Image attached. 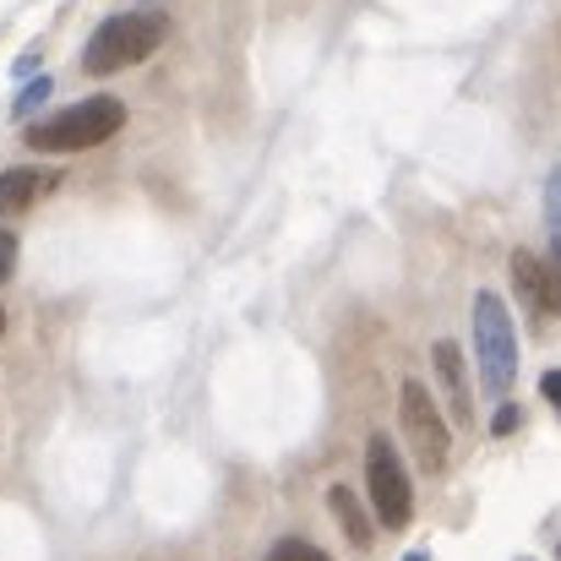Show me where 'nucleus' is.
I'll return each mask as SVG.
<instances>
[{
  "label": "nucleus",
  "instance_id": "nucleus-4",
  "mask_svg": "<svg viewBox=\"0 0 561 561\" xmlns=\"http://www.w3.org/2000/svg\"><path fill=\"white\" fill-rule=\"evenodd\" d=\"M398 420H403V436H409L420 469H425V474H442V469H447V453H453V436H447V420H442V409L431 403L425 381H403V392H398Z\"/></svg>",
  "mask_w": 561,
  "mask_h": 561
},
{
  "label": "nucleus",
  "instance_id": "nucleus-10",
  "mask_svg": "<svg viewBox=\"0 0 561 561\" xmlns=\"http://www.w3.org/2000/svg\"><path fill=\"white\" fill-rule=\"evenodd\" d=\"M267 561H333L328 551H317L311 540H278L273 551H267Z\"/></svg>",
  "mask_w": 561,
  "mask_h": 561
},
{
  "label": "nucleus",
  "instance_id": "nucleus-9",
  "mask_svg": "<svg viewBox=\"0 0 561 561\" xmlns=\"http://www.w3.org/2000/svg\"><path fill=\"white\" fill-rule=\"evenodd\" d=\"M328 507L339 513V524H344V535L366 551L371 546V524H366V513H360V502H355V491H344V485H333L328 491Z\"/></svg>",
  "mask_w": 561,
  "mask_h": 561
},
{
  "label": "nucleus",
  "instance_id": "nucleus-17",
  "mask_svg": "<svg viewBox=\"0 0 561 561\" xmlns=\"http://www.w3.org/2000/svg\"><path fill=\"white\" fill-rule=\"evenodd\" d=\"M409 561H431V557H420V551H414V557H409Z\"/></svg>",
  "mask_w": 561,
  "mask_h": 561
},
{
  "label": "nucleus",
  "instance_id": "nucleus-11",
  "mask_svg": "<svg viewBox=\"0 0 561 561\" xmlns=\"http://www.w3.org/2000/svg\"><path fill=\"white\" fill-rule=\"evenodd\" d=\"M546 224H551V245L561 256V170H551V181H546Z\"/></svg>",
  "mask_w": 561,
  "mask_h": 561
},
{
  "label": "nucleus",
  "instance_id": "nucleus-16",
  "mask_svg": "<svg viewBox=\"0 0 561 561\" xmlns=\"http://www.w3.org/2000/svg\"><path fill=\"white\" fill-rule=\"evenodd\" d=\"M540 387H546V398L557 403V414H561V371H546V381H540Z\"/></svg>",
  "mask_w": 561,
  "mask_h": 561
},
{
  "label": "nucleus",
  "instance_id": "nucleus-7",
  "mask_svg": "<svg viewBox=\"0 0 561 561\" xmlns=\"http://www.w3.org/2000/svg\"><path fill=\"white\" fill-rule=\"evenodd\" d=\"M431 355H436V371H442V381H447L453 414H458V420H469L474 409H469V381H463V355H458V344H447V339H442Z\"/></svg>",
  "mask_w": 561,
  "mask_h": 561
},
{
  "label": "nucleus",
  "instance_id": "nucleus-8",
  "mask_svg": "<svg viewBox=\"0 0 561 561\" xmlns=\"http://www.w3.org/2000/svg\"><path fill=\"white\" fill-rule=\"evenodd\" d=\"M513 284H518V295L529 300V311L546 306V262H540L535 251H518V256H513Z\"/></svg>",
  "mask_w": 561,
  "mask_h": 561
},
{
  "label": "nucleus",
  "instance_id": "nucleus-18",
  "mask_svg": "<svg viewBox=\"0 0 561 561\" xmlns=\"http://www.w3.org/2000/svg\"><path fill=\"white\" fill-rule=\"evenodd\" d=\"M0 333H5V311H0Z\"/></svg>",
  "mask_w": 561,
  "mask_h": 561
},
{
  "label": "nucleus",
  "instance_id": "nucleus-6",
  "mask_svg": "<svg viewBox=\"0 0 561 561\" xmlns=\"http://www.w3.org/2000/svg\"><path fill=\"white\" fill-rule=\"evenodd\" d=\"M55 186H60V170H5L0 175V218L33 213Z\"/></svg>",
  "mask_w": 561,
  "mask_h": 561
},
{
  "label": "nucleus",
  "instance_id": "nucleus-12",
  "mask_svg": "<svg viewBox=\"0 0 561 561\" xmlns=\"http://www.w3.org/2000/svg\"><path fill=\"white\" fill-rule=\"evenodd\" d=\"M546 317H561V256L546 262V306H540Z\"/></svg>",
  "mask_w": 561,
  "mask_h": 561
},
{
  "label": "nucleus",
  "instance_id": "nucleus-3",
  "mask_svg": "<svg viewBox=\"0 0 561 561\" xmlns=\"http://www.w3.org/2000/svg\"><path fill=\"white\" fill-rule=\"evenodd\" d=\"M474 355H480V376H485L491 392L513 387V376H518V333H513L507 306L491 289L474 295Z\"/></svg>",
  "mask_w": 561,
  "mask_h": 561
},
{
  "label": "nucleus",
  "instance_id": "nucleus-5",
  "mask_svg": "<svg viewBox=\"0 0 561 561\" xmlns=\"http://www.w3.org/2000/svg\"><path fill=\"white\" fill-rule=\"evenodd\" d=\"M366 485H371L376 518L387 529H403L414 518V491H409V474H403L398 447L387 436H371V447H366Z\"/></svg>",
  "mask_w": 561,
  "mask_h": 561
},
{
  "label": "nucleus",
  "instance_id": "nucleus-15",
  "mask_svg": "<svg viewBox=\"0 0 561 561\" xmlns=\"http://www.w3.org/2000/svg\"><path fill=\"white\" fill-rule=\"evenodd\" d=\"M44 93H49V82H44V77H38V82H33V88H27V93H22V104H16V110H22V115H27V110H33V104H38V99H44Z\"/></svg>",
  "mask_w": 561,
  "mask_h": 561
},
{
  "label": "nucleus",
  "instance_id": "nucleus-14",
  "mask_svg": "<svg viewBox=\"0 0 561 561\" xmlns=\"http://www.w3.org/2000/svg\"><path fill=\"white\" fill-rule=\"evenodd\" d=\"M11 267H16V240L0 229V278H11Z\"/></svg>",
  "mask_w": 561,
  "mask_h": 561
},
{
  "label": "nucleus",
  "instance_id": "nucleus-13",
  "mask_svg": "<svg viewBox=\"0 0 561 561\" xmlns=\"http://www.w3.org/2000/svg\"><path fill=\"white\" fill-rule=\"evenodd\" d=\"M518 420H524V414H518L513 403H502V409H496V420H491V436H513V431H518Z\"/></svg>",
  "mask_w": 561,
  "mask_h": 561
},
{
  "label": "nucleus",
  "instance_id": "nucleus-1",
  "mask_svg": "<svg viewBox=\"0 0 561 561\" xmlns=\"http://www.w3.org/2000/svg\"><path fill=\"white\" fill-rule=\"evenodd\" d=\"M121 126H126V104L121 99H82L71 110H55V115L33 121L27 126V148H38V153H82V148L110 142Z\"/></svg>",
  "mask_w": 561,
  "mask_h": 561
},
{
  "label": "nucleus",
  "instance_id": "nucleus-2",
  "mask_svg": "<svg viewBox=\"0 0 561 561\" xmlns=\"http://www.w3.org/2000/svg\"><path fill=\"white\" fill-rule=\"evenodd\" d=\"M164 38H170V16L164 11H126V16H110L93 33V44L82 49V66L93 77H110V71H126V66L148 60Z\"/></svg>",
  "mask_w": 561,
  "mask_h": 561
}]
</instances>
